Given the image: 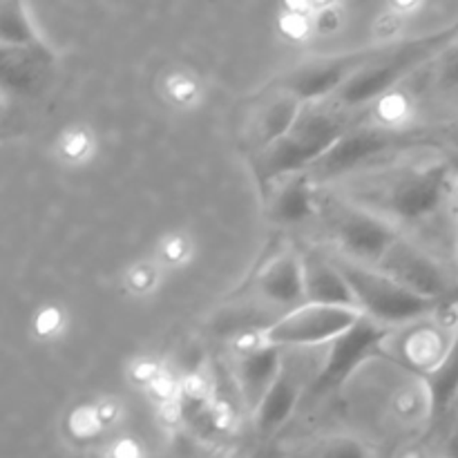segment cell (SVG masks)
<instances>
[{
  "label": "cell",
  "mask_w": 458,
  "mask_h": 458,
  "mask_svg": "<svg viewBox=\"0 0 458 458\" xmlns=\"http://www.w3.org/2000/svg\"><path fill=\"white\" fill-rule=\"evenodd\" d=\"M387 335L389 327L380 325V322L371 320L367 316H362L352 329L338 335L331 343L325 365L320 367V371L316 374V380H313V396H325L327 392H334V389L343 387L367 358L380 352Z\"/></svg>",
  "instance_id": "9c48e42d"
},
{
  "label": "cell",
  "mask_w": 458,
  "mask_h": 458,
  "mask_svg": "<svg viewBox=\"0 0 458 458\" xmlns=\"http://www.w3.org/2000/svg\"><path fill=\"white\" fill-rule=\"evenodd\" d=\"M282 353H284L282 347L264 343L262 347L246 352L237 362V383H240L242 401L250 411L258 410L271 385L280 376L282 365H284Z\"/></svg>",
  "instance_id": "4fadbf2b"
},
{
  "label": "cell",
  "mask_w": 458,
  "mask_h": 458,
  "mask_svg": "<svg viewBox=\"0 0 458 458\" xmlns=\"http://www.w3.org/2000/svg\"><path fill=\"white\" fill-rule=\"evenodd\" d=\"M304 103L298 97H293L286 89H277L268 103L259 107L255 114L253 125H250V139L255 141V152L273 146L277 139L284 137L298 121Z\"/></svg>",
  "instance_id": "9a60e30c"
},
{
  "label": "cell",
  "mask_w": 458,
  "mask_h": 458,
  "mask_svg": "<svg viewBox=\"0 0 458 458\" xmlns=\"http://www.w3.org/2000/svg\"><path fill=\"white\" fill-rule=\"evenodd\" d=\"M318 213L334 240L340 258L376 268L387 250L401 240V233L378 215L343 199L335 192L318 195Z\"/></svg>",
  "instance_id": "5b68a950"
},
{
  "label": "cell",
  "mask_w": 458,
  "mask_h": 458,
  "mask_svg": "<svg viewBox=\"0 0 458 458\" xmlns=\"http://www.w3.org/2000/svg\"><path fill=\"white\" fill-rule=\"evenodd\" d=\"M437 143L429 130L385 123H356L320 161L307 170L316 186L335 183L353 174L394 164L410 152Z\"/></svg>",
  "instance_id": "3957f363"
},
{
  "label": "cell",
  "mask_w": 458,
  "mask_h": 458,
  "mask_svg": "<svg viewBox=\"0 0 458 458\" xmlns=\"http://www.w3.org/2000/svg\"><path fill=\"white\" fill-rule=\"evenodd\" d=\"M309 458H374L360 441L352 437H334L322 441Z\"/></svg>",
  "instance_id": "44dd1931"
},
{
  "label": "cell",
  "mask_w": 458,
  "mask_h": 458,
  "mask_svg": "<svg viewBox=\"0 0 458 458\" xmlns=\"http://www.w3.org/2000/svg\"><path fill=\"white\" fill-rule=\"evenodd\" d=\"M258 286L268 302L276 304H300L307 302L304 298V262L300 255L286 253L276 255L268 259L267 267L259 271Z\"/></svg>",
  "instance_id": "5bb4252c"
},
{
  "label": "cell",
  "mask_w": 458,
  "mask_h": 458,
  "mask_svg": "<svg viewBox=\"0 0 458 458\" xmlns=\"http://www.w3.org/2000/svg\"><path fill=\"white\" fill-rule=\"evenodd\" d=\"M383 45L367 49H356L347 54H334L327 58H316L304 63L298 70L289 72L277 81V88L286 89L302 103H318L334 98L358 72L365 70L371 61L380 54Z\"/></svg>",
  "instance_id": "ba28073f"
},
{
  "label": "cell",
  "mask_w": 458,
  "mask_h": 458,
  "mask_svg": "<svg viewBox=\"0 0 458 458\" xmlns=\"http://www.w3.org/2000/svg\"><path fill=\"white\" fill-rule=\"evenodd\" d=\"M335 264L347 277L362 316L371 318L385 327L420 320V318L437 311L438 304H441L438 300L423 298V295L405 289L378 268L362 267V264L344 258H335Z\"/></svg>",
  "instance_id": "8992f818"
},
{
  "label": "cell",
  "mask_w": 458,
  "mask_h": 458,
  "mask_svg": "<svg viewBox=\"0 0 458 458\" xmlns=\"http://www.w3.org/2000/svg\"><path fill=\"white\" fill-rule=\"evenodd\" d=\"M250 458H262V456H250Z\"/></svg>",
  "instance_id": "603a6c76"
},
{
  "label": "cell",
  "mask_w": 458,
  "mask_h": 458,
  "mask_svg": "<svg viewBox=\"0 0 458 458\" xmlns=\"http://www.w3.org/2000/svg\"><path fill=\"white\" fill-rule=\"evenodd\" d=\"M302 394V367L295 365L293 360H284L280 376L271 385V389L267 392L264 401L259 403L258 410L253 411L258 432L262 437H271L280 425H284L289 420V416L295 411Z\"/></svg>",
  "instance_id": "8fae6325"
},
{
  "label": "cell",
  "mask_w": 458,
  "mask_h": 458,
  "mask_svg": "<svg viewBox=\"0 0 458 458\" xmlns=\"http://www.w3.org/2000/svg\"><path fill=\"white\" fill-rule=\"evenodd\" d=\"M441 458H458V420L450 428V432L443 438Z\"/></svg>",
  "instance_id": "7402d4cb"
},
{
  "label": "cell",
  "mask_w": 458,
  "mask_h": 458,
  "mask_svg": "<svg viewBox=\"0 0 458 458\" xmlns=\"http://www.w3.org/2000/svg\"><path fill=\"white\" fill-rule=\"evenodd\" d=\"M362 318V311L347 307H327V304L304 302L277 318L267 331L264 340L276 347H318L334 343L338 335L352 329Z\"/></svg>",
  "instance_id": "52a82bcc"
},
{
  "label": "cell",
  "mask_w": 458,
  "mask_h": 458,
  "mask_svg": "<svg viewBox=\"0 0 458 458\" xmlns=\"http://www.w3.org/2000/svg\"><path fill=\"white\" fill-rule=\"evenodd\" d=\"M304 262V298L313 304L327 307L358 309L356 295L349 286L347 277L340 271L335 259L325 258L320 253H309ZM360 311V309H358Z\"/></svg>",
  "instance_id": "7c38bea8"
},
{
  "label": "cell",
  "mask_w": 458,
  "mask_h": 458,
  "mask_svg": "<svg viewBox=\"0 0 458 458\" xmlns=\"http://www.w3.org/2000/svg\"><path fill=\"white\" fill-rule=\"evenodd\" d=\"M376 268L392 277V280H396L405 289L414 291L423 298L438 300V302L452 289L450 276H447L445 267L438 262V258H434L432 253L420 249L419 244H414L407 237H401Z\"/></svg>",
  "instance_id": "30bf717a"
},
{
  "label": "cell",
  "mask_w": 458,
  "mask_h": 458,
  "mask_svg": "<svg viewBox=\"0 0 458 458\" xmlns=\"http://www.w3.org/2000/svg\"><path fill=\"white\" fill-rule=\"evenodd\" d=\"M423 385L428 394L429 419L441 420L458 398V331L450 340L445 356L423 371Z\"/></svg>",
  "instance_id": "e0dca14e"
},
{
  "label": "cell",
  "mask_w": 458,
  "mask_h": 458,
  "mask_svg": "<svg viewBox=\"0 0 458 458\" xmlns=\"http://www.w3.org/2000/svg\"><path fill=\"white\" fill-rule=\"evenodd\" d=\"M0 40L7 49H43L47 45L36 31L34 21L22 3L3 0L0 3Z\"/></svg>",
  "instance_id": "d6986e66"
},
{
  "label": "cell",
  "mask_w": 458,
  "mask_h": 458,
  "mask_svg": "<svg viewBox=\"0 0 458 458\" xmlns=\"http://www.w3.org/2000/svg\"><path fill=\"white\" fill-rule=\"evenodd\" d=\"M458 43V18L441 30L428 31L416 38L398 40V43H387L380 47V54L358 72L343 89L334 97L347 110H358L362 106H369L371 101L387 94L389 89L396 88L403 79L411 74L419 67L428 65L432 58L443 56L450 47Z\"/></svg>",
  "instance_id": "277c9868"
},
{
  "label": "cell",
  "mask_w": 458,
  "mask_h": 458,
  "mask_svg": "<svg viewBox=\"0 0 458 458\" xmlns=\"http://www.w3.org/2000/svg\"><path fill=\"white\" fill-rule=\"evenodd\" d=\"M268 213L280 224H300L318 213V186L307 173L293 174L277 183Z\"/></svg>",
  "instance_id": "2e32d148"
},
{
  "label": "cell",
  "mask_w": 458,
  "mask_h": 458,
  "mask_svg": "<svg viewBox=\"0 0 458 458\" xmlns=\"http://www.w3.org/2000/svg\"><path fill=\"white\" fill-rule=\"evenodd\" d=\"M54 61L49 47L7 49L3 47V83L16 92H31L38 88L45 70Z\"/></svg>",
  "instance_id": "ac0fdd59"
},
{
  "label": "cell",
  "mask_w": 458,
  "mask_h": 458,
  "mask_svg": "<svg viewBox=\"0 0 458 458\" xmlns=\"http://www.w3.org/2000/svg\"><path fill=\"white\" fill-rule=\"evenodd\" d=\"M356 123L352 110L335 103L334 98L304 103L293 128L273 146L255 152L253 168L259 186L267 191L273 183L307 173Z\"/></svg>",
  "instance_id": "7a4b0ae2"
},
{
  "label": "cell",
  "mask_w": 458,
  "mask_h": 458,
  "mask_svg": "<svg viewBox=\"0 0 458 458\" xmlns=\"http://www.w3.org/2000/svg\"><path fill=\"white\" fill-rule=\"evenodd\" d=\"M335 195L383 217L434 255L432 246L447 231L452 210H458V173L450 159L394 161L343 179Z\"/></svg>",
  "instance_id": "6da1fadb"
},
{
  "label": "cell",
  "mask_w": 458,
  "mask_h": 458,
  "mask_svg": "<svg viewBox=\"0 0 458 458\" xmlns=\"http://www.w3.org/2000/svg\"><path fill=\"white\" fill-rule=\"evenodd\" d=\"M182 416L186 420L188 428L192 429L199 437L210 438L217 437L219 423L217 416H215L213 407L208 405L204 396H199L197 392H186L182 398Z\"/></svg>",
  "instance_id": "ffe728a7"
}]
</instances>
